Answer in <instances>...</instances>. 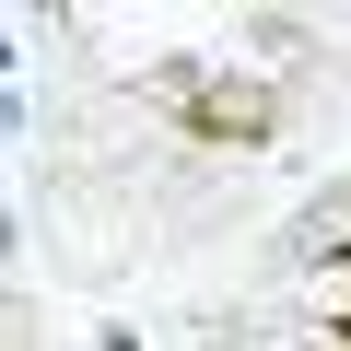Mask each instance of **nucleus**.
I'll use <instances>...</instances> for the list:
<instances>
[{"mask_svg": "<svg viewBox=\"0 0 351 351\" xmlns=\"http://www.w3.org/2000/svg\"><path fill=\"white\" fill-rule=\"evenodd\" d=\"M199 351H293V328H281V316H211Z\"/></svg>", "mask_w": 351, "mask_h": 351, "instance_id": "1", "label": "nucleus"}]
</instances>
